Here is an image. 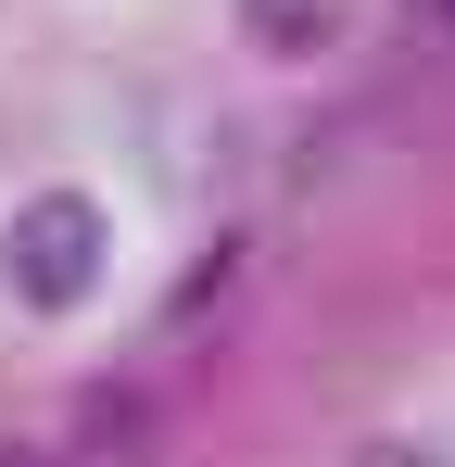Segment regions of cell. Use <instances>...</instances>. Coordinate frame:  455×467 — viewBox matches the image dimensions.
<instances>
[{"mask_svg":"<svg viewBox=\"0 0 455 467\" xmlns=\"http://www.w3.org/2000/svg\"><path fill=\"white\" fill-rule=\"evenodd\" d=\"M240 26H253V51H329L342 26H354V0H240Z\"/></svg>","mask_w":455,"mask_h":467,"instance_id":"2","label":"cell"},{"mask_svg":"<svg viewBox=\"0 0 455 467\" xmlns=\"http://www.w3.org/2000/svg\"><path fill=\"white\" fill-rule=\"evenodd\" d=\"M0 278H13V304H76L101 278V202L89 190H38L0 228Z\"/></svg>","mask_w":455,"mask_h":467,"instance_id":"1","label":"cell"}]
</instances>
